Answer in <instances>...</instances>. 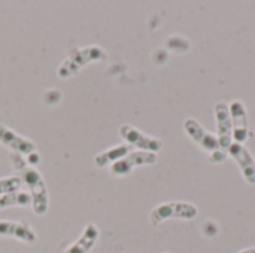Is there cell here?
I'll list each match as a JSON object with an SVG mask.
<instances>
[{
    "instance_id": "6da1fadb",
    "label": "cell",
    "mask_w": 255,
    "mask_h": 253,
    "mask_svg": "<svg viewBox=\"0 0 255 253\" xmlns=\"http://www.w3.org/2000/svg\"><path fill=\"white\" fill-rule=\"evenodd\" d=\"M10 160H12L15 170L19 173L22 183L28 189L33 213L36 216H45L49 209V194H48V188H46L43 176L40 174V171L36 167L27 164L24 157L12 154Z\"/></svg>"
},
{
    "instance_id": "7a4b0ae2",
    "label": "cell",
    "mask_w": 255,
    "mask_h": 253,
    "mask_svg": "<svg viewBox=\"0 0 255 253\" xmlns=\"http://www.w3.org/2000/svg\"><path fill=\"white\" fill-rule=\"evenodd\" d=\"M108 57V52L99 46V45H88V46H81L67 54V57L63 60V63L57 69V76L61 79H69L75 75H78L85 66L94 63V61H102Z\"/></svg>"
},
{
    "instance_id": "3957f363",
    "label": "cell",
    "mask_w": 255,
    "mask_h": 253,
    "mask_svg": "<svg viewBox=\"0 0 255 253\" xmlns=\"http://www.w3.org/2000/svg\"><path fill=\"white\" fill-rule=\"evenodd\" d=\"M199 216V209L193 203L187 201H169L158 204L149 213V221L154 227L170 221V219H181V221H193Z\"/></svg>"
},
{
    "instance_id": "277c9868",
    "label": "cell",
    "mask_w": 255,
    "mask_h": 253,
    "mask_svg": "<svg viewBox=\"0 0 255 253\" xmlns=\"http://www.w3.org/2000/svg\"><path fill=\"white\" fill-rule=\"evenodd\" d=\"M120 136L123 137V140L127 145H130L131 148H136L139 151L158 154L163 149V140L161 139L148 136V134L142 133L140 130H137L136 127L128 125V124H124L120 127Z\"/></svg>"
},
{
    "instance_id": "5b68a950",
    "label": "cell",
    "mask_w": 255,
    "mask_h": 253,
    "mask_svg": "<svg viewBox=\"0 0 255 253\" xmlns=\"http://www.w3.org/2000/svg\"><path fill=\"white\" fill-rule=\"evenodd\" d=\"M158 160L157 154L152 152H145V151H133L130 152L127 157H124L123 160L117 161L115 164H112L109 167V173L111 176L115 177H123L130 174L134 169L137 167H143V166H152L155 164Z\"/></svg>"
},
{
    "instance_id": "8992f818",
    "label": "cell",
    "mask_w": 255,
    "mask_h": 253,
    "mask_svg": "<svg viewBox=\"0 0 255 253\" xmlns=\"http://www.w3.org/2000/svg\"><path fill=\"white\" fill-rule=\"evenodd\" d=\"M215 122H217V139L220 142V148L227 152L230 145L233 143V125L230 109L226 101H217L215 107Z\"/></svg>"
},
{
    "instance_id": "52a82bcc",
    "label": "cell",
    "mask_w": 255,
    "mask_h": 253,
    "mask_svg": "<svg viewBox=\"0 0 255 253\" xmlns=\"http://www.w3.org/2000/svg\"><path fill=\"white\" fill-rule=\"evenodd\" d=\"M0 145H3L13 154L21 155L24 158L37 152V146L34 142L18 134L16 131L10 130L9 127H6L3 124H0Z\"/></svg>"
},
{
    "instance_id": "ba28073f",
    "label": "cell",
    "mask_w": 255,
    "mask_h": 253,
    "mask_svg": "<svg viewBox=\"0 0 255 253\" xmlns=\"http://www.w3.org/2000/svg\"><path fill=\"white\" fill-rule=\"evenodd\" d=\"M184 130H185V133L188 134V137H190L194 143H197L203 151H206V152H209V154H214L215 151H220V149H221L217 136L212 134V133H209L197 119H194V118L185 119V122H184Z\"/></svg>"
},
{
    "instance_id": "9c48e42d",
    "label": "cell",
    "mask_w": 255,
    "mask_h": 253,
    "mask_svg": "<svg viewBox=\"0 0 255 253\" xmlns=\"http://www.w3.org/2000/svg\"><path fill=\"white\" fill-rule=\"evenodd\" d=\"M0 237L15 239L25 245H34L37 242L36 231L24 221H0Z\"/></svg>"
},
{
    "instance_id": "30bf717a",
    "label": "cell",
    "mask_w": 255,
    "mask_h": 253,
    "mask_svg": "<svg viewBox=\"0 0 255 253\" xmlns=\"http://www.w3.org/2000/svg\"><path fill=\"white\" fill-rule=\"evenodd\" d=\"M230 116H232V125H233V140L236 143L244 145L250 136V125H248V110L247 106L241 100L232 101L229 106Z\"/></svg>"
},
{
    "instance_id": "8fae6325",
    "label": "cell",
    "mask_w": 255,
    "mask_h": 253,
    "mask_svg": "<svg viewBox=\"0 0 255 253\" xmlns=\"http://www.w3.org/2000/svg\"><path fill=\"white\" fill-rule=\"evenodd\" d=\"M227 154L236 161V164L241 169V173L244 176V179L250 183V185H255V160L253 155L250 154V151L241 145L233 142L230 145V148L227 149Z\"/></svg>"
},
{
    "instance_id": "7c38bea8",
    "label": "cell",
    "mask_w": 255,
    "mask_h": 253,
    "mask_svg": "<svg viewBox=\"0 0 255 253\" xmlns=\"http://www.w3.org/2000/svg\"><path fill=\"white\" fill-rule=\"evenodd\" d=\"M100 237V230L96 224L93 222H88L81 236L78 237V240L75 243H72L64 253H90L93 251V248L96 246L97 240Z\"/></svg>"
},
{
    "instance_id": "4fadbf2b",
    "label": "cell",
    "mask_w": 255,
    "mask_h": 253,
    "mask_svg": "<svg viewBox=\"0 0 255 253\" xmlns=\"http://www.w3.org/2000/svg\"><path fill=\"white\" fill-rule=\"evenodd\" d=\"M130 152H133V148L127 143L124 145H117V146H112L100 154L96 155L94 158V164L99 167V169H105V167H111L112 164H115L117 161L123 160L124 157H127Z\"/></svg>"
},
{
    "instance_id": "5bb4252c",
    "label": "cell",
    "mask_w": 255,
    "mask_h": 253,
    "mask_svg": "<svg viewBox=\"0 0 255 253\" xmlns=\"http://www.w3.org/2000/svg\"><path fill=\"white\" fill-rule=\"evenodd\" d=\"M27 206H31V198L28 192L16 191L0 197V210L9 207H27Z\"/></svg>"
},
{
    "instance_id": "9a60e30c",
    "label": "cell",
    "mask_w": 255,
    "mask_h": 253,
    "mask_svg": "<svg viewBox=\"0 0 255 253\" xmlns=\"http://www.w3.org/2000/svg\"><path fill=\"white\" fill-rule=\"evenodd\" d=\"M22 180L19 176H7V177H0V197L16 192L21 189Z\"/></svg>"
},
{
    "instance_id": "2e32d148",
    "label": "cell",
    "mask_w": 255,
    "mask_h": 253,
    "mask_svg": "<svg viewBox=\"0 0 255 253\" xmlns=\"http://www.w3.org/2000/svg\"><path fill=\"white\" fill-rule=\"evenodd\" d=\"M226 157H227V152H224L223 149H220V151H215L214 154H211V160H212V163H215V164H220V163H223V161L226 160Z\"/></svg>"
},
{
    "instance_id": "e0dca14e",
    "label": "cell",
    "mask_w": 255,
    "mask_h": 253,
    "mask_svg": "<svg viewBox=\"0 0 255 253\" xmlns=\"http://www.w3.org/2000/svg\"><path fill=\"white\" fill-rule=\"evenodd\" d=\"M239 253H255V248H250V249H244Z\"/></svg>"
},
{
    "instance_id": "ac0fdd59",
    "label": "cell",
    "mask_w": 255,
    "mask_h": 253,
    "mask_svg": "<svg viewBox=\"0 0 255 253\" xmlns=\"http://www.w3.org/2000/svg\"><path fill=\"white\" fill-rule=\"evenodd\" d=\"M164 253H169V252H164Z\"/></svg>"
}]
</instances>
